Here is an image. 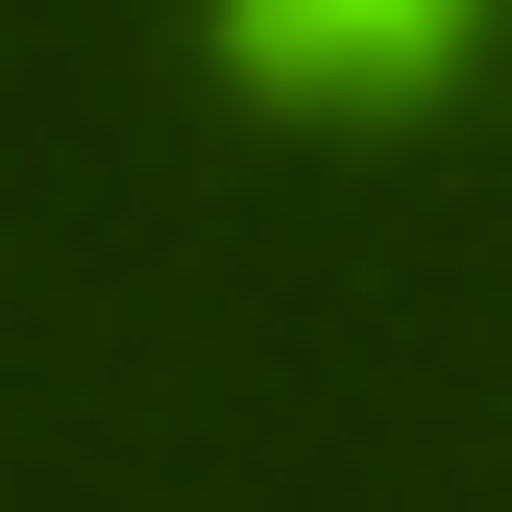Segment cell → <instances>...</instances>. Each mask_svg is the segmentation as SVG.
<instances>
[{"label":"cell","instance_id":"1","mask_svg":"<svg viewBox=\"0 0 512 512\" xmlns=\"http://www.w3.org/2000/svg\"><path fill=\"white\" fill-rule=\"evenodd\" d=\"M220 25H244V74H269V98H391L464 0H220Z\"/></svg>","mask_w":512,"mask_h":512}]
</instances>
